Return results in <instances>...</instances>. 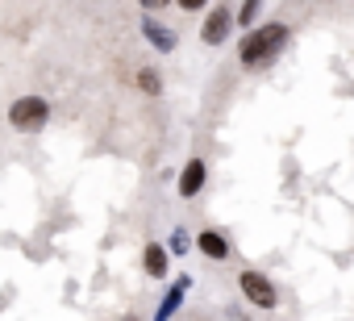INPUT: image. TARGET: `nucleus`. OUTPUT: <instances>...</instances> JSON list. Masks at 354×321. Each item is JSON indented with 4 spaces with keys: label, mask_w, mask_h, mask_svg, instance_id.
Wrapping results in <instances>:
<instances>
[{
    "label": "nucleus",
    "mask_w": 354,
    "mask_h": 321,
    "mask_svg": "<svg viewBox=\"0 0 354 321\" xmlns=\"http://www.w3.org/2000/svg\"><path fill=\"white\" fill-rule=\"evenodd\" d=\"M283 42H288V26H283V21L259 26V30H250V34L242 38L238 59H242V67H263V63H271V59L283 51Z\"/></svg>",
    "instance_id": "obj_1"
},
{
    "label": "nucleus",
    "mask_w": 354,
    "mask_h": 321,
    "mask_svg": "<svg viewBox=\"0 0 354 321\" xmlns=\"http://www.w3.org/2000/svg\"><path fill=\"white\" fill-rule=\"evenodd\" d=\"M46 121H50V104L42 96H21L9 104V125L21 134H38V129H46Z\"/></svg>",
    "instance_id": "obj_2"
},
{
    "label": "nucleus",
    "mask_w": 354,
    "mask_h": 321,
    "mask_svg": "<svg viewBox=\"0 0 354 321\" xmlns=\"http://www.w3.org/2000/svg\"><path fill=\"white\" fill-rule=\"evenodd\" d=\"M238 288H242V296H246L254 309H275V304H279L275 284H271L263 271H242V275H238Z\"/></svg>",
    "instance_id": "obj_3"
},
{
    "label": "nucleus",
    "mask_w": 354,
    "mask_h": 321,
    "mask_svg": "<svg viewBox=\"0 0 354 321\" xmlns=\"http://www.w3.org/2000/svg\"><path fill=\"white\" fill-rule=\"evenodd\" d=\"M142 38H146V42H150V46H154L158 55H171L175 46H180V38H175V30H171V26H162V21H158L154 13H146V17H142Z\"/></svg>",
    "instance_id": "obj_4"
},
{
    "label": "nucleus",
    "mask_w": 354,
    "mask_h": 321,
    "mask_svg": "<svg viewBox=\"0 0 354 321\" xmlns=\"http://www.w3.org/2000/svg\"><path fill=\"white\" fill-rule=\"evenodd\" d=\"M230 30H234V13L221 5V9H213V13L205 17V26H201V42H205V46H221V42L230 38Z\"/></svg>",
    "instance_id": "obj_5"
},
{
    "label": "nucleus",
    "mask_w": 354,
    "mask_h": 321,
    "mask_svg": "<svg viewBox=\"0 0 354 321\" xmlns=\"http://www.w3.org/2000/svg\"><path fill=\"white\" fill-rule=\"evenodd\" d=\"M205 180H209L205 158H188V167L180 172V196H184V201H192V196L205 188Z\"/></svg>",
    "instance_id": "obj_6"
},
{
    "label": "nucleus",
    "mask_w": 354,
    "mask_h": 321,
    "mask_svg": "<svg viewBox=\"0 0 354 321\" xmlns=\"http://www.w3.org/2000/svg\"><path fill=\"white\" fill-rule=\"evenodd\" d=\"M196 246H201V255H209L213 263H225V259H230V238L217 234V230H201V234H196Z\"/></svg>",
    "instance_id": "obj_7"
},
{
    "label": "nucleus",
    "mask_w": 354,
    "mask_h": 321,
    "mask_svg": "<svg viewBox=\"0 0 354 321\" xmlns=\"http://www.w3.org/2000/svg\"><path fill=\"white\" fill-rule=\"evenodd\" d=\"M142 267H146V275H154V279H162V275L171 271V255H167V246H158V242H150V246L142 250Z\"/></svg>",
    "instance_id": "obj_8"
},
{
    "label": "nucleus",
    "mask_w": 354,
    "mask_h": 321,
    "mask_svg": "<svg viewBox=\"0 0 354 321\" xmlns=\"http://www.w3.org/2000/svg\"><path fill=\"white\" fill-rule=\"evenodd\" d=\"M188 288H192V279H188V275L175 279V288H171V292H167V300L158 304V317H171L175 309H180V300H184V292H188Z\"/></svg>",
    "instance_id": "obj_9"
},
{
    "label": "nucleus",
    "mask_w": 354,
    "mask_h": 321,
    "mask_svg": "<svg viewBox=\"0 0 354 321\" xmlns=\"http://www.w3.org/2000/svg\"><path fill=\"white\" fill-rule=\"evenodd\" d=\"M138 88H142V92H150V96H158V92H162V80H158V71L142 67V71H138Z\"/></svg>",
    "instance_id": "obj_10"
},
{
    "label": "nucleus",
    "mask_w": 354,
    "mask_h": 321,
    "mask_svg": "<svg viewBox=\"0 0 354 321\" xmlns=\"http://www.w3.org/2000/svg\"><path fill=\"white\" fill-rule=\"evenodd\" d=\"M259 9H263V0H242V9H238V26H242V30H250V26H254V17H259Z\"/></svg>",
    "instance_id": "obj_11"
},
{
    "label": "nucleus",
    "mask_w": 354,
    "mask_h": 321,
    "mask_svg": "<svg viewBox=\"0 0 354 321\" xmlns=\"http://www.w3.org/2000/svg\"><path fill=\"white\" fill-rule=\"evenodd\" d=\"M188 246H192V242H188V234H184V230H175V234H171V250H175V255H184Z\"/></svg>",
    "instance_id": "obj_12"
},
{
    "label": "nucleus",
    "mask_w": 354,
    "mask_h": 321,
    "mask_svg": "<svg viewBox=\"0 0 354 321\" xmlns=\"http://www.w3.org/2000/svg\"><path fill=\"white\" fill-rule=\"evenodd\" d=\"M175 5H180L184 13H201V9L209 5V0H175Z\"/></svg>",
    "instance_id": "obj_13"
},
{
    "label": "nucleus",
    "mask_w": 354,
    "mask_h": 321,
    "mask_svg": "<svg viewBox=\"0 0 354 321\" xmlns=\"http://www.w3.org/2000/svg\"><path fill=\"white\" fill-rule=\"evenodd\" d=\"M138 5H142L146 13H158V9H167V5H171V0H138Z\"/></svg>",
    "instance_id": "obj_14"
}]
</instances>
